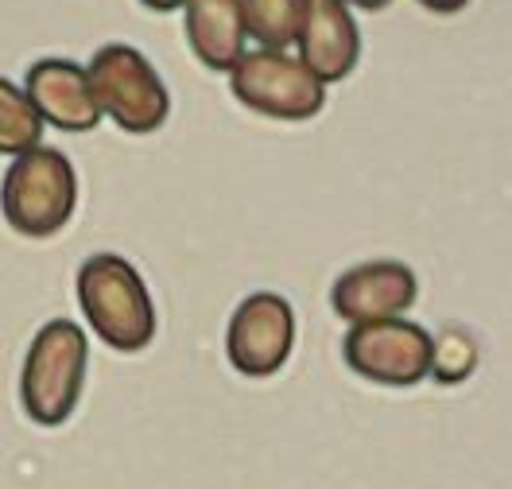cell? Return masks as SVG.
Here are the masks:
<instances>
[{
  "label": "cell",
  "mask_w": 512,
  "mask_h": 489,
  "mask_svg": "<svg viewBox=\"0 0 512 489\" xmlns=\"http://www.w3.org/2000/svg\"><path fill=\"white\" fill-rule=\"evenodd\" d=\"M474 361H478V354H474L470 338H462V334H447L443 342H435L431 373H435L443 385H458V381H466V377H470Z\"/></svg>",
  "instance_id": "cell-14"
},
{
  "label": "cell",
  "mask_w": 512,
  "mask_h": 489,
  "mask_svg": "<svg viewBox=\"0 0 512 489\" xmlns=\"http://www.w3.org/2000/svg\"><path fill=\"white\" fill-rule=\"evenodd\" d=\"M427 12H439V16H454V12H462L470 0H419Z\"/></svg>",
  "instance_id": "cell-15"
},
{
  "label": "cell",
  "mask_w": 512,
  "mask_h": 489,
  "mask_svg": "<svg viewBox=\"0 0 512 489\" xmlns=\"http://www.w3.org/2000/svg\"><path fill=\"white\" fill-rule=\"evenodd\" d=\"M245 35H253L260 47L284 51L299 39L303 24V0H237Z\"/></svg>",
  "instance_id": "cell-12"
},
{
  "label": "cell",
  "mask_w": 512,
  "mask_h": 489,
  "mask_svg": "<svg viewBox=\"0 0 512 489\" xmlns=\"http://www.w3.org/2000/svg\"><path fill=\"white\" fill-rule=\"evenodd\" d=\"M346 4H357L361 12H381V8H388L392 0H346Z\"/></svg>",
  "instance_id": "cell-17"
},
{
  "label": "cell",
  "mask_w": 512,
  "mask_h": 489,
  "mask_svg": "<svg viewBox=\"0 0 512 489\" xmlns=\"http://www.w3.org/2000/svg\"><path fill=\"white\" fill-rule=\"evenodd\" d=\"M295 350V311L284 295H245L225 330V358L241 377H276Z\"/></svg>",
  "instance_id": "cell-7"
},
{
  "label": "cell",
  "mask_w": 512,
  "mask_h": 489,
  "mask_svg": "<svg viewBox=\"0 0 512 489\" xmlns=\"http://www.w3.org/2000/svg\"><path fill=\"white\" fill-rule=\"evenodd\" d=\"M86 74H90L97 105H101V117H109L117 129L132 132V136H148L167 125L171 94L144 51H136L128 43H105L94 51Z\"/></svg>",
  "instance_id": "cell-4"
},
{
  "label": "cell",
  "mask_w": 512,
  "mask_h": 489,
  "mask_svg": "<svg viewBox=\"0 0 512 489\" xmlns=\"http://www.w3.org/2000/svg\"><path fill=\"white\" fill-rule=\"evenodd\" d=\"M24 94L43 117V125L59 132H94L101 125V105L94 98L86 66L70 59H39L28 66Z\"/></svg>",
  "instance_id": "cell-10"
},
{
  "label": "cell",
  "mask_w": 512,
  "mask_h": 489,
  "mask_svg": "<svg viewBox=\"0 0 512 489\" xmlns=\"http://www.w3.org/2000/svg\"><path fill=\"white\" fill-rule=\"evenodd\" d=\"M299 63L319 82L350 78L361 59V32L346 0H303V24H299Z\"/></svg>",
  "instance_id": "cell-9"
},
{
  "label": "cell",
  "mask_w": 512,
  "mask_h": 489,
  "mask_svg": "<svg viewBox=\"0 0 512 489\" xmlns=\"http://www.w3.org/2000/svg\"><path fill=\"white\" fill-rule=\"evenodd\" d=\"M43 140V117L20 86L0 78V156H24Z\"/></svg>",
  "instance_id": "cell-13"
},
{
  "label": "cell",
  "mask_w": 512,
  "mask_h": 489,
  "mask_svg": "<svg viewBox=\"0 0 512 489\" xmlns=\"http://www.w3.org/2000/svg\"><path fill=\"white\" fill-rule=\"evenodd\" d=\"M90 369V338L70 319H51L39 326L28 346L20 373V400L28 420L39 427H59L74 416Z\"/></svg>",
  "instance_id": "cell-2"
},
{
  "label": "cell",
  "mask_w": 512,
  "mask_h": 489,
  "mask_svg": "<svg viewBox=\"0 0 512 489\" xmlns=\"http://www.w3.org/2000/svg\"><path fill=\"white\" fill-rule=\"evenodd\" d=\"M187 43L206 70H233L245 55V20L237 0H187Z\"/></svg>",
  "instance_id": "cell-11"
},
{
  "label": "cell",
  "mask_w": 512,
  "mask_h": 489,
  "mask_svg": "<svg viewBox=\"0 0 512 489\" xmlns=\"http://www.w3.org/2000/svg\"><path fill=\"white\" fill-rule=\"evenodd\" d=\"M342 358L357 377L384 385V389H412L431 377L435 338L412 319H377V323H353Z\"/></svg>",
  "instance_id": "cell-6"
},
{
  "label": "cell",
  "mask_w": 512,
  "mask_h": 489,
  "mask_svg": "<svg viewBox=\"0 0 512 489\" xmlns=\"http://www.w3.org/2000/svg\"><path fill=\"white\" fill-rule=\"evenodd\" d=\"M78 175L59 148L39 144L24 156H12L0 183V214L20 237H55L74 218Z\"/></svg>",
  "instance_id": "cell-3"
},
{
  "label": "cell",
  "mask_w": 512,
  "mask_h": 489,
  "mask_svg": "<svg viewBox=\"0 0 512 489\" xmlns=\"http://www.w3.org/2000/svg\"><path fill=\"white\" fill-rule=\"evenodd\" d=\"M419 280L404 261H365L342 272L330 288V307L346 323L400 319L416 307Z\"/></svg>",
  "instance_id": "cell-8"
},
{
  "label": "cell",
  "mask_w": 512,
  "mask_h": 489,
  "mask_svg": "<svg viewBox=\"0 0 512 489\" xmlns=\"http://www.w3.org/2000/svg\"><path fill=\"white\" fill-rule=\"evenodd\" d=\"M78 307L97 338L117 354H140L156 338V303L121 253H94L78 268Z\"/></svg>",
  "instance_id": "cell-1"
},
{
  "label": "cell",
  "mask_w": 512,
  "mask_h": 489,
  "mask_svg": "<svg viewBox=\"0 0 512 489\" xmlns=\"http://www.w3.org/2000/svg\"><path fill=\"white\" fill-rule=\"evenodd\" d=\"M229 90L245 109L272 121H311L326 109V82L272 47L245 51L229 70Z\"/></svg>",
  "instance_id": "cell-5"
},
{
  "label": "cell",
  "mask_w": 512,
  "mask_h": 489,
  "mask_svg": "<svg viewBox=\"0 0 512 489\" xmlns=\"http://www.w3.org/2000/svg\"><path fill=\"white\" fill-rule=\"evenodd\" d=\"M144 8H152V12H175V8H183L187 0H140Z\"/></svg>",
  "instance_id": "cell-16"
}]
</instances>
